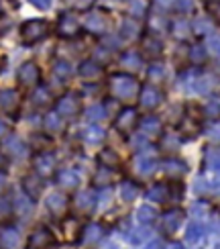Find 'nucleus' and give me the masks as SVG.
<instances>
[{"instance_id":"nucleus-22","label":"nucleus","mask_w":220,"mask_h":249,"mask_svg":"<svg viewBox=\"0 0 220 249\" xmlns=\"http://www.w3.org/2000/svg\"><path fill=\"white\" fill-rule=\"evenodd\" d=\"M149 35H155V37H161L169 31V18L167 17H161V15H151L149 17Z\"/></svg>"},{"instance_id":"nucleus-57","label":"nucleus","mask_w":220,"mask_h":249,"mask_svg":"<svg viewBox=\"0 0 220 249\" xmlns=\"http://www.w3.org/2000/svg\"><path fill=\"white\" fill-rule=\"evenodd\" d=\"M155 6H159V8H171L173 6V0H153Z\"/></svg>"},{"instance_id":"nucleus-58","label":"nucleus","mask_w":220,"mask_h":249,"mask_svg":"<svg viewBox=\"0 0 220 249\" xmlns=\"http://www.w3.org/2000/svg\"><path fill=\"white\" fill-rule=\"evenodd\" d=\"M145 247H165V241H161V239H149L145 243Z\"/></svg>"},{"instance_id":"nucleus-18","label":"nucleus","mask_w":220,"mask_h":249,"mask_svg":"<svg viewBox=\"0 0 220 249\" xmlns=\"http://www.w3.org/2000/svg\"><path fill=\"white\" fill-rule=\"evenodd\" d=\"M80 139L86 143V145H92V147H96V145H100L104 139H106V131H104L100 124H90V127L82 129Z\"/></svg>"},{"instance_id":"nucleus-52","label":"nucleus","mask_w":220,"mask_h":249,"mask_svg":"<svg viewBox=\"0 0 220 249\" xmlns=\"http://www.w3.org/2000/svg\"><path fill=\"white\" fill-rule=\"evenodd\" d=\"M173 6H175L177 13L187 15V13H192V10L196 8V0H173Z\"/></svg>"},{"instance_id":"nucleus-13","label":"nucleus","mask_w":220,"mask_h":249,"mask_svg":"<svg viewBox=\"0 0 220 249\" xmlns=\"http://www.w3.org/2000/svg\"><path fill=\"white\" fill-rule=\"evenodd\" d=\"M161 170H163V174L167 176V178H184L190 168H187V163L182 158H175V155H171V158L163 160Z\"/></svg>"},{"instance_id":"nucleus-40","label":"nucleus","mask_w":220,"mask_h":249,"mask_svg":"<svg viewBox=\"0 0 220 249\" xmlns=\"http://www.w3.org/2000/svg\"><path fill=\"white\" fill-rule=\"evenodd\" d=\"M129 239H131V243H133V245H145L147 241L151 239V229H147L145 225L137 227V229H131Z\"/></svg>"},{"instance_id":"nucleus-34","label":"nucleus","mask_w":220,"mask_h":249,"mask_svg":"<svg viewBox=\"0 0 220 249\" xmlns=\"http://www.w3.org/2000/svg\"><path fill=\"white\" fill-rule=\"evenodd\" d=\"M18 105V92L13 88L0 90V108L2 110H13Z\"/></svg>"},{"instance_id":"nucleus-8","label":"nucleus","mask_w":220,"mask_h":249,"mask_svg":"<svg viewBox=\"0 0 220 249\" xmlns=\"http://www.w3.org/2000/svg\"><path fill=\"white\" fill-rule=\"evenodd\" d=\"M139 92H141L139 102H141V107L147 108V110H155L157 107H161V102H163V98H165V94H163V92L157 88L155 84L145 86V88H141Z\"/></svg>"},{"instance_id":"nucleus-27","label":"nucleus","mask_w":220,"mask_h":249,"mask_svg":"<svg viewBox=\"0 0 220 249\" xmlns=\"http://www.w3.org/2000/svg\"><path fill=\"white\" fill-rule=\"evenodd\" d=\"M4 147L10 155H15V158H25V155L29 153V147L17 137V135H10V137L4 139Z\"/></svg>"},{"instance_id":"nucleus-15","label":"nucleus","mask_w":220,"mask_h":249,"mask_svg":"<svg viewBox=\"0 0 220 249\" xmlns=\"http://www.w3.org/2000/svg\"><path fill=\"white\" fill-rule=\"evenodd\" d=\"M10 200H13V213H17L20 219H29L31 213L35 211V200L29 198L25 192H18L15 198H10Z\"/></svg>"},{"instance_id":"nucleus-11","label":"nucleus","mask_w":220,"mask_h":249,"mask_svg":"<svg viewBox=\"0 0 220 249\" xmlns=\"http://www.w3.org/2000/svg\"><path fill=\"white\" fill-rule=\"evenodd\" d=\"M55 153L53 151H39L35 158H33V168L39 176H49L55 168Z\"/></svg>"},{"instance_id":"nucleus-12","label":"nucleus","mask_w":220,"mask_h":249,"mask_svg":"<svg viewBox=\"0 0 220 249\" xmlns=\"http://www.w3.org/2000/svg\"><path fill=\"white\" fill-rule=\"evenodd\" d=\"M216 86V78L212 74H206V71H198L194 82H192V88L190 92H194V94H200V96H206V94H210L212 88Z\"/></svg>"},{"instance_id":"nucleus-3","label":"nucleus","mask_w":220,"mask_h":249,"mask_svg":"<svg viewBox=\"0 0 220 249\" xmlns=\"http://www.w3.org/2000/svg\"><path fill=\"white\" fill-rule=\"evenodd\" d=\"M80 27H82L80 18L76 17V13H71V10H69V13H61L59 18H57V33L61 37H68V39L76 37Z\"/></svg>"},{"instance_id":"nucleus-10","label":"nucleus","mask_w":220,"mask_h":249,"mask_svg":"<svg viewBox=\"0 0 220 249\" xmlns=\"http://www.w3.org/2000/svg\"><path fill=\"white\" fill-rule=\"evenodd\" d=\"M102 235H104L102 225H98V223H90V225H86V227H82L80 237L76 239V243H78V245H88V247H92V245L100 243Z\"/></svg>"},{"instance_id":"nucleus-38","label":"nucleus","mask_w":220,"mask_h":249,"mask_svg":"<svg viewBox=\"0 0 220 249\" xmlns=\"http://www.w3.org/2000/svg\"><path fill=\"white\" fill-rule=\"evenodd\" d=\"M53 74H55V78H59V80H69L71 78V74H73V68H71V64L68 59H55L53 61Z\"/></svg>"},{"instance_id":"nucleus-50","label":"nucleus","mask_w":220,"mask_h":249,"mask_svg":"<svg viewBox=\"0 0 220 249\" xmlns=\"http://www.w3.org/2000/svg\"><path fill=\"white\" fill-rule=\"evenodd\" d=\"M102 43L112 53V51H118L122 47V39H120V35H106L104 33L102 35Z\"/></svg>"},{"instance_id":"nucleus-33","label":"nucleus","mask_w":220,"mask_h":249,"mask_svg":"<svg viewBox=\"0 0 220 249\" xmlns=\"http://www.w3.org/2000/svg\"><path fill=\"white\" fill-rule=\"evenodd\" d=\"M76 204H78V209L84 211V213L94 211V206H96V192H94V190H84V192H80L78 198H76Z\"/></svg>"},{"instance_id":"nucleus-36","label":"nucleus","mask_w":220,"mask_h":249,"mask_svg":"<svg viewBox=\"0 0 220 249\" xmlns=\"http://www.w3.org/2000/svg\"><path fill=\"white\" fill-rule=\"evenodd\" d=\"M120 64L124 68H129V70H139L143 66V57H141L139 51L129 49V51H124V53L120 55Z\"/></svg>"},{"instance_id":"nucleus-28","label":"nucleus","mask_w":220,"mask_h":249,"mask_svg":"<svg viewBox=\"0 0 220 249\" xmlns=\"http://www.w3.org/2000/svg\"><path fill=\"white\" fill-rule=\"evenodd\" d=\"M84 117L90 119V121H104L108 117V102H94L90 105L86 110H84Z\"/></svg>"},{"instance_id":"nucleus-51","label":"nucleus","mask_w":220,"mask_h":249,"mask_svg":"<svg viewBox=\"0 0 220 249\" xmlns=\"http://www.w3.org/2000/svg\"><path fill=\"white\" fill-rule=\"evenodd\" d=\"M112 176H114V170H112V168L100 165V170H98V174H96V184H100V186L110 184V178H112Z\"/></svg>"},{"instance_id":"nucleus-41","label":"nucleus","mask_w":220,"mask_h":249,"mask_svg":"<svg viewBox=\"0 0 220 249\" xmlns=\"http://www.w3.org/2000/svg\"><path fill=\"white\" fill-rule=\"evenodd\" d=\"M98 161H100V165H106V168H112V170H117L120 165V158L117 155V151H112V149H102L98 155Z\"/></svg>"},{"instance_id":"nucleus-37","label":"nucleus","mask_w":220,"mask_h":249,"mask_svg":"<svg viewBox=\"0 0 220 249\" xmlns=\"http://www.w3.org/2000/svg\"><path fill=\"white\" fill-rule=\"evenodd\" d=\"M182 143H184V139L177 133H165L163 135V141H161V149L163 151H169V153H175L177 149L182 147Z\"/></svg>"},{"instance_id":"nucleus-43","label":"nucleus","mask_w":220,"mask_h":249,"mask_svg":"<svg viewBox=\"0 0 220 249\" xmlns=\"http://www.w3.org/2000/svg\"><path fill=\"white\" fill-rule=\"evenodd\" d=\"M210 213V202L208 200H204V198H198V200H194V204L190 206V214L194 216V219H204V216Z\"/></svg>"},{"instance_id":"nucleus-29","label":"nucleus","mask_w":220,"mask_h":249,"mask_svg":"<svg viewBox=\"0 0 220 249\" xmlns=\"http://www.w3.org/2000/svg\"><path fill=\"white\" fill-rule=\"evenodd\" d=\"M214 31H216V23L212 17H198L194 20V33L198 37H206V35L214 33Z\"/></svg>"},{"instance_id":"nucleus-47","label":"nucleus","mask_w":220,"mask_h":249,"mask_svg":"<svg viewBox=\"0 0 220 249\" xmlns=\"http://www.w3.org/2000/svg\"><path fill=\"white\" fill-rule=\"evenodd\" d=\"M147 78H149V82H161L165 78V64H161V61H155V64L149 66V70H147Z\"/></svg>"},{"instance_id":"nucleus-7","label":"nucleus","mask_w":220,"mask_h":249,"mask_svg":"<svg viewBox=\"0 0 220 249\" xmlns=\"http://www.w3.org/2000/svg\"><path fill=\"white\" fill-rule=\"evenodd\" d=\"M157 168H159V160L155 158V153H149V149L143 153H137V158H135V170H137L139 176L147 178V176H151Z\"/></svg>"},{"instance_id":"nucleus-44","label":"nucleus","mask_w":220,"mask_h":249,"mask_svg":"<svg viewBox=\"0 0 220 249\" xmlns=\"http://www.w3.org/2000/svg\"><path fill=\"white\" fill-rule=\"evenodd\" d=\"M190 61L194 66H202L204 61L208 59V51H206V45L204 43H198V45H194L192 49H190Z\"/></svg>"},{"instance_id":"nucleus-24","label":"nucleus","mask_w":220,"mask_h":249,"mask_svg":"<svg viewBox=\"0 0 220 249\" xmlns=\"http://www.w3.org/2000/svg\"><path fill=\"white\" fill-rule=\"evenodd\" d=\"M139 131L143 135H149V137H153V135H159L161 133V119H157L155 115H145L139 121Z\"/></svg>"},{"instance_id":"nucleus-25","label":"nucleus","mask_w":220,"mask_h":249,"mask_svg":"<svg viewBox=\"0 0 220 249\" xmlns=\"http://www.w3.org/2000/svg\"><path fill=\"white\" fill-rule=\"evenodd\" d=\"M0 245L2 247H18L20 245V231L17 227H2L0 229Z\"/></svg>"},{"instance_id":"nucleus-5","label":"nucleus","mask_w":220,"mask_h":249,"mask_svg":"<svg viewBox=\"0 0 220 249\" xmlns=\"http://www.w3.org/2000/svg\"><path fill=\"white\" fill-rule=\"evenodd\" d=\"M135 124H137V110H135L133 107H124L117 115V119H114V129H117L118 133H122V135L133 133Z\"/></svg>"},{"instance_id":"nucleus-21","label":"nucleus","mask_w":220,"mask_h":249,"mask_svg":"<svg viewBox=\"0 0 220 249\" xmlns=\"http://www.w3.org/2000/svg\"><path fill=\"white\" fill-rule=\"evenodd\" d=\"M80 182H82V176H80L78 170L68 168V170H61V172L57 174V184H59V186H64V188H68V190L78 188Z\"/></svg>"},{"instance_id":"nucleus-30","label":"nucleus","mask_w":220,"mask_h":249,"mask_svg":"<svg viewBox=\"0 0 220 249\" xmlns=\"http://www.w3.org/2000/svg\"><path fill=\"white\" fill-rule=\"evenodd\" d=\"M204 172H210V174H218V147L216 145H208L206 151H204Z\"/></svg>"},{"instance_id":"nucleus-55","label":"nucleus","mask_w":220,"mask_h":249,"mask_svg":"<svg viewBox=\"0 0 220 249\" xmlns=\"http://www.w3.org/2000/svg\"><path fill=\"white\" fill-rule=\"evenodd\" d=\"M208 37V53H214V55H218V33L214 31V33H210V35H206Z\"/></svg>"},{"instance_id":"nucleus-56","label":"nucleus","mask_w":220,"mask_h":249,"mask_svg":"<svg viewBox=\"0 0 220 249\" xmlns=\"http://www.w3.org/2000/svg\"><path fill=\"white\" fill-rule=\"evenodd\" d=\"M29 4L35 6L37 10H43L45 13V10H49L51 6H53V0H29Z\"/></svg>"},{"instance_id":"nucleus-1","label":"nucleus","mask_w":220,"mask_h":249,"mask_svg":"<svg viewBox=\"0 0 220 249\" xmlns=\"http://www.w3.org/2000/svg\"><path fill=\"white\" fill-rule=\"evenodd\" d=\"M110 88L114 92V96H117L118 100H133L135 96L139 94L141 90V84L139 80L131 76V74H114L110 78Z\"/></svg>"},{"instance_id":"nucleus-46","label":"nucleus","mask_w":220,"mask_h":249,"mask_svg":"<svg viewBox=\"0 0 220 249\" xmlns=\"http://www.w3.org/2000/svg\"><path fill=\"white\" fill-rule=\"evenodd\" d=\"M145 49H147V53H151L153 57L161 55V49H163V41H161V37L149 35V37L145 39Z\"/></svg>"},{"instance_id":"nucleus-53","label":"nucleus","mask_w":220,"mask_h":249,"mask_svg":"<svg viewBox=\"0 0 220 249\" xmlns=\"http://www.w3.org/2000/svg\"><path fill=\"white\" fill-rule=\"evenodd\" d=\"M13 213V200L8 196H0V216H8Z\"/></svg>"},{"instance_id":"nucleus-26","label":"nucleus","mask_w":220,"mask_h":249,"mask_svg":"<svg viewBox=\"0 0 220 249\" xmlns=\"http://www.w3.org/2000/svg\"><path fill=\"white\" fill-rule=\"evenodd\" d=\"M47 209L53 214H64L68 211V196H64L61 192H53L47 196Z\"/></svg>"},{"instance_id":"nucleus-32","label":"nucleus","mask_w":220,"mask_h":249,"mask_svg":"<svg viewBox=\"0 0 220 249\" xmlns=\"http://www.w3.org/2000/svg\"><path fill=\"white\" fill-rule=\"evenodd\" d=\"M137 221H139V225H145V227H149V225H153L155 221H157V216H159V213H157V209H153V206H149V204H143V206H139L137 209Z\"/></svg>"},{"instance_id":"nucleus-23","label":"nucleus","mask_w":220,"mask_h":249,"mask_svg":"<svg viewBox=\"0 0 220 249\" xmlns=\"http://www.w3.org/2000/svg\"><path fill=\"white\" fill-rule=\"evenodd\" d=\"M204 239V227L200 221H192L190 225H187V229H186V237H184V241L187 245H200Z\"/></svg>"},{"instance_id":"nucleus-17","label":"nucleus","mask_w":220,"mask_h":249,"mask_svg":"<svg viewBox=\"0 0 220 249\" xmlns=\"http://www.w3.org/2000/svg\"><path fill=\"white\" fill-rule=\"evenodd\" d=\"M45 188V180L41 178V176L37 174H31V176H25V180H23V192L29 196V198H33L37 202V198L41 196V192H43Z\"/></svg>"},{"instance_id":"nucleus-54","label":"nucleus","mask_w":220,"mask_h":249,"mask_svg":"<svg viewBox=\"0 0 220 249\" xmlns=\"http://www.w3.org/2000/svg\"><path fill=\"white\" fill-rule=\"evenodd\" d=\"M206 117H210V119H216L218 117V96H212L210 100H208Z\"/></svg>"},{"instance_id":"nucleus-16","label":"nucleus","mask_w":220,"mask_h":249,"mask_svg":"<svg viewBox=\"0 0 220 249\" xmlns=\"http://www.w3.org/2000/svg\"><path fill=\"white\" fill-rule=\"evenodd\" d=\"M27 247H55V237L47 227H39L35 233L29 237Z\"/></svg>"},{"instance_id":"nucleus-60","label":"nucleus","mask_w":220,"mask_h":249,"mask_svg":"<svg viewBox=\"0 0 220 249\" xmlns=\"http://www.w3.org/2000/svg\"><path fill=\"white\" fill-rule=\"evenodd\" d=\"M8 131V124H6V121H2L0 119V137H2V135Z\"/></svg>"},{"instance_id":"nucleus-31","label":"nucleus","mask_w":220,"mask_h":249,"mask_svg":"<svg viewBox=\"0 0 220 249\" xmlns=\"http://www.w3.org/2000/svg\"><path fill=\"white\" fill-rule=\"evenodd\" d=\"M118 194H120V198H122L124 202H133V200L141 194V186H139L137 182H133V180H124V182L120 184Z\"/></svg>"},{"instance_id":"nucleus-59","label":"nucleus","mask_w":220,"mask_h":249,"mask_svg":"<svg viewBox=\"0 0 220 249\" xmlns=\"http://www.w3.org/2000/svg\"><path fill=\"white\" fill-rule=\"evenodd\" d=\"M8 186V178H6V174L0 172V194H2V190Z\"/></svg>"},{"instance_id":"nucleus-6","label":"nucleus","mask_w":220,"mask_h":249,"mask_svg":"<svg viewBox=\"0 0 220 249\" xmlns=\"http://www.w3.org/2000/svg\"><path fill=\"white\" fill-rule=\"evenodd\" d=\"M184 219H186V213H184L182 209H169V211H165V213H163V219H161V223H163V233L169 235V237L175 235L177 231L182 229Z\"/></svg>"},{"instance_id":"nucleus-35","label":"nucleus","mask_w":220,"mask_h":249,"mask_svg":"<svg viewBox=\"0 0 220 249\" xmlns=\"http://www.w3.org/2000/svg\"><path fill=\"white\" fill-rule=\"evenodd\" d=\"M194 190H196V196H204V194H208V192H216V190H218V180H216V176H214V180L200 176V178L196 180V184H194Z\"/></svg>"},{"instance_id":"nucleus-42","label":"nucleus","mask_w":220,"mask_h":249,"mask_svg":"<svg viewBox=\"0 0 220 249\" xmlns=\"http://www.w3.org/2000/svg\"><path fill=\"white\" fill-rule=\"evenodd\" d=\"M169 196H167V186L165 184H153L149 190H147V200L153 202H165Z\"/></svg>"},{"instance_id":"nucleus-45","label":"nucleus","mask_w":220,"mask_h":249,"mask_svg":"<svg viewBox=\"0 0 220 249\" xmlns=\"http://www.w3.org/2000/svg\"><path fill=\"white\" fill-rule=\"evenodd\" d=\"M149 10V0H131L129 2V13L135 18H143Z\"/></svg>"},{"instance_id":"nucleus-49","label":"nucleus","mask_w":220,"mask_h":249,"mask_svg":"<svg viewBox=\"0 0 220 249\" xmlns=\"http://www.w3.org/2000/svg\"><path fill=\"white\" fill-rule=\"evenodd\" d=\"M190 33H192V25L187 23L186 18H180V20H175L173 23V35L177 39H187Z\"/></svg>"},{"instance_id":"nucleus-9","label":"nucleus","mask_w":220,"mask_h":249,"mask_svg":"<svg viewBox=\"0 0 220 249\" xmlns=\"http://www.w3.org/2000/svg\"><path fill=\"white\" fill-rule=\"evenodd\" d=\"M17 80L23 86H37L41 80V70L35 61H25L17 71Z\"/></svg>"},{"instance_id":"nucleus-19","label":"nucleus","mask_w":220,"mask_h":249,"mask_svg":"<svg viewBox=\"0 0 220 249\" xmlns=\"http://www.w3.org/2000/svg\"><path fill=\"white\" fill-rule=\"evenodd\" d=\"M118 35H120L122 41H127V39H139V35H141V20L135 18V17H127L120 23Z\"/></svg>"},{"instance_id":"nucleus-39","label":"nucleus","mask_w":220,"mask_h":249,"mask_svg":"<svg viewBox=\"0 0 220 249\" xmlns=\"http://www.w3.org/2000/svg\"><path fill=\"white\" fill-rule=\"evenodd\" d=\"M43 124H45V129L49 133H59L61 129H64V117H61L57 110L55 112H47Z\"/></svg>"},{"instance_id":"nucleus-48","label":"nucleus","mask_w":220,"mask_h":249,"mask_svg":"<svg viewBox=\"0 0 220 249\" xmlns=\"http://www.w3.org/2000/svg\"><path fill=\"white\" fill-rule=\"evenodd\" d=\"M49 102H51V92H49L45 86L37 84V88H35V92H33V105L45 107V105H49Z\"/></svg>"},{"instance_id":"nucleus-2","label":"nucleus","mask_w":220,"mask_h":249,"mask_svg":"<svg viewBox=\"0 0 220 249\" xmlns=\"http://www.w3.org/2000/svg\"><path fill=\"white\" fill-rule=\"evenodd\" d=\"M18 33H20V39H23V45H27V47L35 45L49 35V23L45 18H31L20 25Z\"/></svg>"},{"instance_id":"nucleus-4","label":"nucleus","mask_w":220,"mask_h":249,"mask_svg":"<svg viewBox=\"0 0 220 249\" xmlns=\"http://www.w3.org/2000/svg\"><path fill=\"white\" fill-rule=\"evenodd\" d=\"M82 27L90 35H104L106 33V29H108V20L100 13V10H92V13H88L86 18H84Z\"/></svg>"},{"instance_id":"nucleus-14","label":"nucleus","mask_w":220,"mask_h":249,"mask_svg":"<svg viewBox=\"0 0 220 249\" xmlns=\"http://www.w3.org/2000/svg\"><path fill=\"white\" fill-rule=\"evenodd\" d=\"M78 110H80V98H78V94H73V92L64 94L57 100V112L61 117H76Z\"/></svg>"},{"instance_id":"nucleus-20","label":"nucleus","mask_w":220,"mask_h":249,"mask_svg":"<svg viewBox=\"0 0 220 249\" xmlns=\"http://www.w3.org/2000/svg\"><path fill=\"white\" fill-rule=\"evenodd\" d=\"M78 71H80V76L84 80H96V78L102 76L104 68H102V64H98L96 59H84L82 64H80V70Z\"/></svg>"}]
</instances>
